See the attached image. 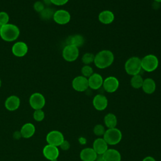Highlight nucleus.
Wrapping results in <instances>:
<instances>
[{
	"mask_svg": "<svg viewBox=\"0 0 161 161\" xmlns=\"http://www.w3.org/2000/svg\"><path fill=\"white\" fill-rule=\"evenodd\" d=\"M5 108L10 111H13L18 109L20 105L19 98L14 95L10 96L5 101Z\"/></svg>",
	"mask_w": 161,
	"mask_h": 161,
	"instance_id": "obj_17",
	"label": "nucleus"
},
{
	"mask_svg": "<svg viewBox=\"0 0 161 161\" xmlns=\"http://www.w3.org/2000/svg\"><path fill=\"white\" fill-rule=\"evenodd\" d=\"M95 161H104V160L102 155H97Z\"/></svg>",
	"mask_w": 161,
	"mask_h": 161,
	"instance_id": "obj_37",
	"label": "nucleus"
},
{
	"mask_svg": "<svg viewBox=\"0 0 161 161\" xmlns=\"http://www.w3.org/2000/svg\"><path fill=\"white\" fill-rule=\"evenodd\" d=\"M113 53L109 50H103L95 55L94 64L96 67L104 69L109 67L114 62Z\"/></svg>",
	"mask_w": 161,
	"mask_h": 161,
	"instance_id": "obj_1",
	"label": "nucleus"
},
{
	"mask_svg": "<svg viewBox=\"0 0 161 161\" xmlns=\"http://www.w3.org/2000/svg\"><path fill=\"white\" fill-rule=\"evenodd\" d=\"M29 103L30 106L35 110L42 109L45 104V99L42 94L35 92L31 95Z\"/></svg>",
	"mask_w": 161,
	"mask_h": 161,
	"instance_id": "obj_9",
	"label": "nucleus"
},
{
	"mask_svg": "<svg viewBox=\"0 0 161 161\" xmlns=\"http://www.w3.org/2000/svg\"><path fill=\"white\" fill-rule=\"evenodd\" d=\"M99 21L104 25H109L114 20V13L109 10H104L99 13L98 15Z\"/></svg>",
	"mask_w": 161,
	"mask_h": 161,
	"instance_id": "obj_20",
	"label": "nucleus"
},
{
	"mask_svg": "<svg viewBox=\"0 0 161 161\" xmlns=\"http://www.w3.org/2000/svg\"><path fill=\"white\" fill-rule=\"evenodd\" d=\"M9 17L7 13L4 11L0 12V25L1 26L8 24L9 22Z\"/></svg>",
	"mask_w": 161,
	"mask_h": 161,
	"instance_id": "obj_31",
	"label": "nucleus"
},
{
	"mask_svg": "<svg viewBox=\"0 0 161 161\" xmlns=\"http://www.w3.org/2000/svg\"><path fill=\"white\" fill-rule=\"evenodd\" d=\"M97 154L92 148H85L80 151V158L82 161H95Z\"/></svg>",
	"mask_w": 161,
	"mask_h": 161,
	"instance_id": "obj_18",
	"label": "nucleus"
},
{
	"mask_svg": "<svg viewBox=\"0 0 161 161\" xmlns=\"http://www.w3.org/2000/svg\"><path fill=\"white\" fill-rule=\"evenodd\" d=\"M85 42L83 36L79 34H75L69 36L66 40V45H71L77 48L82 46Z\"/></svg>",
	"mask_w": 161,
	"mask_h": 161,
	"instance_id": "obj_22",
	"label": "nucleus"
},
{
	"mask_svg": "<svg viewBox=\"0 0 161 161\" xmlns=\"http://www.w3.org/2000/svg\"><path fill=\"white\" fill-rule=\"evenodd\" d=\"M126 72L131 76L139 74L142 70L141 59L138 57H131L129 58L125 64Z\"/></svg>",
	"mask_w": 161,
	"mask_h": 161,
	"instance_id": "obj_3",
	"label": "nucleus"
},
{
	"mask_svg": "<svg viewBox=\"0 0 161 161\" xmlns=\"http://www.w3.org/2000/svg\"><path fill=\"white\" fill-rule=\"evenodd\" d=\"M55 11L49 8H45L42 12H40V17L43 20H49L53 18Z\"/></svg>",
	"mask_w": 161,
	"mask_h": 161,
	"instance_id": "obj_26",
	"label": "nucleus"
},
{
	"mask_svg": "<svg viewBox=\"0 0 161 161\" xmlns=\"http://www.w3.org/2000/svg\"><path fill=\"white\" fill-rule=\"evenodd\" d=\"M28 52V46L23 42H18L12 47L13 53L18 57L25 56Z\"/></svg>",
	"mask_w": 161,
	"mask_h": 161,
	"instance_id": "obj_16",
	"label": "nucleus"
},
{
	"mask_svg": "<svg viewBox=\"0 0 161 161\" xmlns=\"http://www.w3.org/2000/svg\"><path fill=\"white\" fill-rule=\"evenodd\" d=\"M1 80L0 79V87H1Z\"/></svg>",
	"mask_w": 161,
	"mask_h": 161,
	"instance_id": "obj_40",
	"label": "nucleus"
},
{
	"mask_svg": "<svg viewBox=\"0 0 161 161\" xmlns=\"http://www.w3.org/2000/svg\"><path fill=\"white\" fill-rule=\"evenodd\" d=\"M46 140L48 144L58 147L64 140V137L60 131L53 130L47 135Z\"/></svg>",
	"mask_w": 161,
	"mask_h": 161,
	"instance_id": "obj_7",
	"label": "nucleus"
},
{
	"mask_svg": "<svg viewBox=\"0 0 161 161\" xmlns=\"http://www.w3.org/2000/svg\"><path fill=\"white\" fill-rule=\"evenodd\" d=\"M43 156L50 161L57 159L59 155V150L57 147L47 144L43 148Z\"/></svg>",
	"mask_w": 161,
	"mask_h": 161,
	"instance_id": "obj_12",
	"label": "nucleus"
},
{
	"mask_svg": "<svg viewBox=\"0 0 161 161\" xmlns=\"http://www.w3.org/2000/svg\"><path fill=\"white\" fill-rule=\"evenodd\" d=\"M19 35V30L15 25L8 23L1 26L0 36L6 42H13L16 40Z\"/></svg>",
	"mask_w": 161,
	"mask_h": 161,
	"instance_id": "obj_2",
	"label": "nucleus"
},
{
	"mask_svg": "<svg viewBox=\"0 0 161 161\" xmlns=\"http://www.w3.org/2000/svg\"><path fill=\"white\" fill-rule=\"evenodd\" d=\"M94 57H95V55H94L93 53L90 52H87L82 55L81 60H82V62L84 64V65H90L92 62L94 63Z\"/></svg>",
	"mask_w": 161,
	"mask_h": 161,
	"instance_id": "obj_27",
	"label": "nucleus"
},
{
	"mask_svg": "<svg viewBox=\"0 0 161 161\" xmlns=\"http://www.w3.org/2000/svg\"><path fill=\"white\" fill-rule=\"evenodd\" d=\"M155 3H161V0H153Z\"/></svg>",
	"mask_w": 161,
	"mask_h": 161,
	"instance_id": "obj_39",
	"label": "nucleus"
},
{
	"mask_svg": "<svg viewBox=\"0 0 161 161\" xmlns=\"http://www.w3.org/2000/svg\"><path fill=\"white\" fill-rule=\"evenodd\" d=\"M21 136L24 138H29L33 136L35 133V126L31 123L23 125L20 130Z\"/></svg>",
	"mask_w": 161,
	"mask_h": 161,
	"instance_id": "obj_23",
	"label": "nucleus"
},
{
	"mask_svg": "<svg viewBox=\"0 0 161 161\" xmlns=\"http://www.w3.org/2000/svg\"><path fill=\"white\" fill-rule=\"evenodd\" d=\"M104 121L105 125L108 128H116L117 125V118L115 116V114L113 113H108L107 114L105 115L104 118Z\"/></svg>",
	"mask_w": 161,
	"mask_h": 161,
	"instance_id": "obj_24",
	"label": "nucleus"
},
{
	"mask_svg": "<svg viewBox=\"0 0 161 161\" xmlns=\"http://www.w3.org/2000/svg\"><path fill=\"white\" fill-rule=\"evenodd\" d=\"M119 86L118 79L114 76H109L103 80V87L105 91L108 93H113L117 91Z\"/></svg>",
	"mask_w": 161,
	"mask_h": 161,
	"instance_id": "obj_8",
	"label": "nucleus"
},
{
	"mask_svg": "<svg viewBox=\"0 0 161 161\" xmlns=\"http://www.w3.org/2000/svg\"><path fill=\"white\" fill-rule=\"evenodd\" d=\"M59 147H60L61 149L63 150H67L70 148V143L68 141L64 140Z\"/></svg>",
	"mask_w": 161,
	"mask_h": 161,
	"instance_id": "obj_34",
	"label": "nucleus"
},
{
	"mask_svg": "<svg viewBox=\"0 0 161 161\" xmlns=\"http://www.w3.org/2000/svg\"><path fill=\"white\" fill-rule=\"evenodd\" d=\"M33 117L35 121L40 122L43 120L45 118V113L42 111V109H36L35 110L33 114Z\"/></svg>",
	"mask_w": 161,
	"mask_h": 161,
	"instance_id": "obj_29",
	"label": "nucleus"
},
{
	"mask_svg": "<svg viewBox=\"0 0 161 161\" xmlns=\"http://www.w3.org/2000/svg\"><path fill=\"white\" fill-rule=\"evenodd\" d=\"M142 69L148 72H152L155 70L158 66V59L153 54L145 55L141 59Z\"/></svg>",
	"mask_w": 161,
	"mask_h": 161,
	"instance_id": "obj_5",
	"label": "nucleus"
},
{
	"mask_svg": "<svg viewBox=\"0 0 161 161\" xmlns=\"http://www.w3.org/2000/svg\"><path fill=\"white\" fill-rule=\"evenodd\" d=\"M92 148L97 155H103L108 149V145L103 138H97L93 142Z\"/></svg>",
	"mask_w": 161,
	"mask_h": 161,
	"instance_id": "obj_15",
	"label": "nucleus"
},
{
	"mask_svg": "<svg viewBox=\"0 0 161 161\" xmlns=\"http://www.w3.org/2000/svg\"><path fill=\"white\" fill-rule=\"evenodd\" d=\"M52 4L57 6H62L65 4L69 0H50Z\"/></svg>",
	"mask_w": 161,
	"mask_h": 161,
	"instance_id": "obj_33",
	"label": "nucleus"
},
{
	"mask_svg": "<svg viewBox=\"0 0 161 161\" xmlns=\"http://www.w3.org/2000/svg\"><path fill=\"white\" fill-rule=\"evenodd\" d=\"M1 26H2L0 25V31H1Z\"/></svg>",
	"mask_w": 161,
	"mask_h": 161,
	"instance_id": "obj_42",
	"label": "nucleus"
},
{
	"mask_svg": "<svg viewBox=\"0 0 161 161\" xmlns=\"http://www.w3.org/2000/svg\"><path fill=\"white\" fill-rule=\"evenodd\" d=\"M80 72L82 74V75L86 78H89L94 73L93 69L89 65H84L81 68Z\"/></svg>",
	"mask_w": 161,
	"mask_h": 161,
	"instance_id": "obj_28",
	"label": "nucleus"
},
{
	"mask_svg": "<svg viewBox=\"0 0 161 161\" xmlns=\"http://www.w3.org/2000/svg\"><path fill=\"white\" fill-rule=\"evenodd\" d=\"M79 55V48L71 45H66L62 50V57L67 62L75 61Z\"/></svg>",
	"mask_w": 161,
	"mask_h": 161,
	"instance_id": "obj_6",
	"label": "nucleus"
},
{
	"mask_svg": "<svg viewBox=\"0 0 161 161\" xmlns=\"http://www.w3.org/2000/svg\"><path fill=\"white\" fill-rule=\"evenodd\" d=\"M70 13L64 9H59L55 11L53 19L55 23L59 25H65L70 20Z\"/></svg>",
	"mask_w": 161,
	"mask_h": 161,
	"instance_id": "obj_11",
	"label": "nucleus"
},
{
	"mask_svg": "<svg viewBox=\"0 0 161 161\" xmlns=\"http://www.w3.org/2000/svg\"><path fill=\"white\" fill-rule=\"evenodd\" d=\"M51 161H57V159H55V160H52Z\"/></svg>",
	"mask_w": 161,
	"mask_h": 161,
	"instance_id": "obj_41",
	"label": "nucleus"
},
{
	"mask_svg": "<svg viewBox=\"0 0 161 161\" xmlns=\"http://www.w3.org/2000/svg\"><path fill=\"white\" fill-rule=\"evenodd\" d=\"M42 3L44 4V5H45V4H46V5H49V4H52L50 0H43V2H42Z\"/></svg>",
	"mask_w": 161,
	"mask_h": 161,
	"instance_id": "obj_38",
	"label": "nucleus"
},
{
	"mask_svg": "<svg viewBox=\"0 0 161 161\" xmlns=\"http://www.w3.org/2000/svg\"><path fill=\"white\" fill-rule=\"evenodd\" d=\"M104 161H121L120 153L116 149L108 148L103 155Z\"/></svg>",
	"mask_w": 161,
	"mask_h": 161,
	"instance_id": "obj_19",
	"label": "nucleus"
},
{
	"mask_svg": "<svg viewBox=\"0 0 161 161\" xmlns=\"http://www.w3.org/2000/svg\"><path fill=\"white\" fill-rule=\"evenodd\" d=\"M72 86L77 92H84L89 88L88 79L82 75H78L72 80Z\"/></svg>",
	"mask_w": 161,
	"mask_h": 161,
	"instance_id": "obj_10",
	"label": "nucleus"
},
{
	"mask_svg": "<svg viewBox=\"0 0 161 161\" xmlns=\"http://www.w3.org/2000/svg\"><path fill=\"white\" fill-rule=\"evenodd\" d=\"M143 82V79L141 75L136 74L135 75H133L130 80V84L132 87L134 89H140L142 88V84Z\"/></svg>",
	"mask_w": 161,
	"mask_h": 161,
	"instance_id": "obj_25",
	"label": "nucleus"
},
{
	"mask_svg": "<svg viewBox=\"0 0 161 161\" xmlns=\"http://www.w3.org/2000/svg\"><path fill=\"white\" fill-rule=\"evenodd\" d=\"M142 161H156L155 159L153 157H151V156H147L145 157Z\"/></svg>",
	"mask_w": 161,
	"mask_h": 161,
	"instance_id": "obj_36",
	"label": "nucleus"
},
{
	"mask_svg": "<svg viewBox=\"0 0 161 161\" xmlns=\"http://www.w3.org/2000/svg\"><path fill=\"white\" fill-rule=\"evenodd\" d=\"M13 138L16 140H19V138H21L22 137L21 136V132L20 131H16L13 133Z\"/></svg>",
	"mask_w": 161,
	"mask_h": 161,
	"instance_id": "obj_35",
	"label": "nucleus"
},
{
	"mask_svg": "<svg viewBox=\"0 0 161 161\" xmlns=\"http://www.w3.org/2000/svg\"><path fill=\"white\" fill-rule=\"evenodd\" d=\"M103 138L108 145H114L120 142L122 138V133L121 131L116 128H108L105 131Z\"/></svg>",
	"mask_w": 161,
	"mask_h": 161,
	"instance_id": "obj_4",
	"label": "nucleus"
},
{
	"mask_svg": "<svg viewBox=\"0 0 161 161\" xmlns=\"http://www.w3.org/2000/svg\"><path fill=\"white\" fill-rule=\"evenodd\" d=\"M142 89L143 91L147 94H153L156 89L155 80L152 78H146L143 79Z\"/></svg>",
	"mask_w": 161,
	"mask_h": 161,
	"instance_id": "obj_21",
	"label": "nucleus"
},
{
	"mask_svg": "<svg viewBox=\"0 0 161 161\" xmlns=\"http://www.w3.org/2000/svg\"><path fill=\"white\" fill-rule=\"evenodd\" d=\"M108 104V101L107 97L101 94H98L96 95L92 100V104L94 108L97 111L104 110Z\"/></svg>",
	"mask_w": 161,
	"mask_h": 161,
	"instance_id": "obj_13",
	"label": "nucleus"
},
{
	"mask_svg": "<svg viewBox=\"0 0 161 161\" xmlns=\"http://www.w3.org/2000/svg\"><path fill=\"white\" fill-rule=\"evenodd\" d=\"M33 8L36 12L40 13L45 9V5L41 1H36L33 5Z\"/></svg>",
	"mask_w": 161,
	"mask_h": 161,
	"instance_id": "obj_32",
	"label": "nucleus"
},
{
	"mask_svg": "<svg viewBox=\"0 0 161 161\" xmlns=\"http://www.w3.org/2000/svg\"><path fill=\"white\" fill-rule=\"evenodd\" d=\"M88 79L89 87L93 90H97L103 86V78L98 73H93Z\"/></svg>",
	"mask_w": 161,
	"mask_h": 161,
	"instance_id": "obj_14",
	"label": "nucleus"
},
{
	"mask_svg": "<svg viewBox=\"0 0 161 161\" xmlns=\"http://www.w3.org/2000/svg\"><path fill=\"white\" fill-rule=\"evenodd\" d=\"M105 131L106 130L104 129V127L102 125H101V124L96 125L94 127V129H93L94 133L96 136H101L104 135V134L105 133Z\"/></svg>",
	"mask_w": 161,
	"mask_h": 161,
	"instance_id": "obj_30",
	"label": "nucleus"
}]
</instances>
